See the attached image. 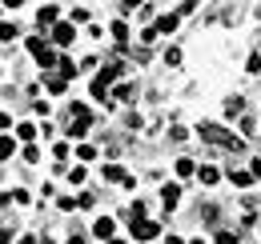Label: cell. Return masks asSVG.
I'll use <instances>...</instances> for the list:
<instances>
[{
	"mask_svg": "<svg viewBox=\"0 0 261 244\" xmlns=\"http://www.w3.org/2000/svg\"><path fill=\"white\" fill-rule=\"evenodd\" d=\"M197 180L205 184V188H213V184L221 180V172H217V168H213V164H201V168H197Z\"/></svg>",
	"mask_w": 261,
	"mask_h": 244,
	"instance_id": "4fadbf2b",
	"label": "cell"
},
{
	"mask_svg": "<svg viewBox=\"0 0 261 244\" xmlns=\"http://www.w3.org/2000/svg\"><path fill=\"white\" fill-rule=\"evenodd\" d=\"M53 156H57V160H65V156H68V144H65V140H61V144H53Z\"/></svg>",
	"mask_w": 261,
	"mask_h": 244,
	"instance_id": "f1b7e54d",
	"label": "cell"
},
{
	"mask_svg": "<svg viewBox=\"0 0 261 244\" xmlns=\"http://www.w3.org/2000/svg\"><path fill=\"white\" fill-rule=\"evenodd\" d=\"M57 16H61V8H57V4H44V8L36 12V28H40V32L53 28V24H57Z\"/></svg>",
	"mask_w": 261,
	"mask_h": 244,
	"instance_id": "52a82bcc",
	"label": "cell"
},
{
	"mask_svg": "<svg viewBox=\"0 0 261 244\" xmlns=\"http://www.w3.org/2000/svg\"><path fill=\"white\" fill-rule=\"evenodd\" d=\"M16 36H20V28H16V24H8V20L0 24V40H4V44H8V40H16Z\"/></svg>",
	"mask_w": 261,
	"mask_h": 244,
	"instance_id": "603a6c76",
	"label": "cell"
},
{
	"mask_svg": "<svg viewBox=\"0 0 261 244\" xmlns=\"http://www.w3.org/2000/svg\"><path fill=\"white\" fill-rule=\"evenodd\" d=\"M193 172H197V164L189 156H181V160H177V176H193Z\"/></svg>",
	"mask_w": 261,
	"mask_h": 244,
	"instance_id": "7402d4cb",
	"label": "cell"
},
{
	"mask_svg": "<svg viewBox=\"0 0 261 244\" xmlns=\"http://www.w3.org/2000/svg\"><path fill=\"white\" fill-rule=\"evenodd\" d=\"M12 240V228H0V244H8Z\"/></svg>",
	"mask_w": 261,
	"mask_h": 244,
	"instance_id": "e575fe53",
	"label": "cell"
},
{
	"mask_svg": "<svg viewBox=\"0 0 261 244\" xmlns=\"http://www.w3.org/2000/svg\"><path fill=\"white\" fill-rule=\"evenodd\" d=\"M76 72H81V68H76V64H72V60H65V56H61V76H65V80H72Z\"/></svg>",
	"mask_w": 261,
	"mask_h": 244,
	"instance_id": "d4e9b609",
	"label": "cell"
},
{
	"mask_svg": "<svg viewBox=\"0 0 261 244\" xmlns=\"http://www.w3.org/2000/svg\"><path fill=\"white\" fill-rule=\"evenodd\" d=\"M8 128H12V116H8V112H0V132H8Z\"/></svg>",
	"mask_w": 261,
	"mask_h": 244,
	"instance_id": "4dcf8cb0",
	"label": "cell"
},
{
	"mask_svg": "<svg viewBox=\"0 0 261 244\" xmlns=\"http://www.w3.org/2000/svg\"><path fill=\"white\" fill-rule=\"evenodd\" d=\"M68 184H85V168H81V164L68 168Z\"/></svg>",
	"mask_w": 261,
	"mask_h": 244,
	"instance_id": "484cf974",
	"label": "cell"
},
{
	"mask_svg": "<svg viewBox=\"0 0 261 244\" xmlns=\"http://www.w3.org/2000/svg\"><path fill=\"white\" fill-rule=\"evenodd\" d=\"M237 128H241V136H257V120H249V116H237Z\"/></svg>",
	"mask_w": 261,
	"mask_h": 244,
	"instance_id": "d6986e66",
	"label": "cell"
},
{
	"mask_svg": "<svg viewBox=\"0 0 261 244\" xmlns=\"http://www.w3.org/2000/svg\"><path fill=\"white\" fill-rule=\"evenodd\" d=\"M113 232H117V220H109V216H100L97 224H93V236L97 240H113Z\"/></svg>",
	"mask_w": 261,
	"mask_h": 244,
	"instance_id": "8fae6325",
	"label": "cell"
},
{
	"mask_svg": "<svg viewBox=\"0 0 261 244\" xmlns=\"http://www.w3.org/2000/svg\"><path fill=\"white\" fill-rule=\"evenodd\" d=\"M161 204L165 208H177V204H181V184H173V180L165 184L161 188Z\"/></svg>",
	"mask_w": 261,
	"mask_h": 244,
	"instance_id": "30bf717a",
	"label": "cell"
},
{
	"mask_svg": "<svg viewBox=\"0 0 261 244\" xmlns=\"http://www.w3.org/2000/svg\"><path fill=\"white\" fill-rule=\"evenodd\" d=\"M165 244H189V240H181V236H169V240H165Z\"/></svg>",
	"mask_w": 261,
	"mask_h": 244,
	"instance_id": "d590c367",
	"label": "cell"
},
{
	"mask_svg": "<svg viewBox=\"0 0 261 244\" xmlns=\"http://www.w3.org/2000/svg\"><path fill=\"white\" fill-rule=\"evenodd\" d=\"M76 160H81V164L97 160V148H93V144H76Z\"/></svg>",
	"mask_w": 261,
	"mask_h": 244,
	"instance_id": "ffe728a7",
	"label": "cell"
},
{
	"mask_svg": "<svg viewBox=\"0 0 261 244\" xmlns=\"http://www.w3.org/2000/svg\"><path fill=\"white\" fill-rule=\"evenodd\" d=\"M153 40H157V28H153V24H149V28H141V44H153Z\"/></svg>",
	"mask_w": 261,
	"mask_h": 244,
	"instance_id": "83f0119b",
	"label": "cell"
},
{
	"mask_svg": "<svg viewBox=\"0 0 261 244\" xmlns=\"http://www.w3.org/2000/svg\"><path fill=\"white\" fill-rule=\"evenodd\" d=\"M16 136H20L24 144H33L36 136H40V124H29V120H24V124H16Z\"/></svg>",
	"mask_w": 261,
	"mask_h": 244,
	"instance_id": "5bb4252c",
	"label": "cell"
},
{
	"mask_svg": "<svg viewBox=\"0 0 261 244\" xmlns=\"http://www.w3.org/2000/svg\"><path fill=\"white\" fill-rule=\"evenodd\" d=\"M213 244H237V232H233V228H221V232L213 236Z\"/></svg>",
	"mask_w": 261,
	"mask_h": 244,
	"instance_id": "cb8c5ba5",
	"label": "cell"
},
{
	"mask_svg": "<svg viewBox=\"0 0 261 244\" xmlns=\"http://www.w3.org/2000/svg\"><path fill=\"white\" fill-rule=\"evenodd\" d=\"M109 32H113V44L125 52V48H129V36H133L129 24H125V20H113V24H109Z\"/></svg>",
	"mask_w": 261,
	"mask_h": 244,
	"instance_id": "8992f818",
	"label": "cell"
},
{
	"mask_svg": "<svg viewBox=\"0 0 261 244\" xmlns=\"http://www.w3.org/2000/svg\"><path fill=\"white\" fill-rule=\"evenodd\" d=\"M229 180L237 184V188H249V184H253V172H241V168H229Z\"/></svg>",
	"mask_w": 261,
	"mask_h": 244,
	"instance_id": "e0dca14e",
	"label": "cell"
},
{
	"mask_svg": "<svg viewBox=\"0 0 261 244\" xmlns=\"http://www.w3.org/2000/svg\"><path fill=\"white\" fill-rule=\"evenodd\" d=\"M245 68H249V72H261V52H249V60H245Z\"/></svg>",
	"mask_w": 261,
	"mask_h": 244,
	"instance_id": "4316f807",
	"label": "cell"
},
{
	"mask_svg": "<svg viewBox=\"0 0 261 244\" xmlns=\"http://www.w3.org/2000/svg\"><path fill=\"white\" fill-rule=\"evenodd\" d=\"M197 136H201L205 144H213V148H225V152H241V148H245V136H233L225 124H213V120L197 124Z\"/></svg>",
	"mask_w": 261,
	"mask_h": 244,
	"instance_id": "6da1fadb",
	"label": "cell"
},
{
	"mask_svg": "<svg viewBox=\"0 0 261 244\" xmlns=\"http://www.w3.org/2000/svg\"><path fill=\"white\" fill-rule=\"evenodd\" d=\"M189 244H205V240H189Z\"/></svg>",
	"mask_w": 261,
	"mask_h": 244,
	"instance_id": "ab89813d",
	"label": "cell"
},
{
	"mask_svg": "<svg viewBox=\"0 0 261 244\" xmlns=\"http://www.w3.org/2000/svg\"><path fill=\"white\" fill-rule=\"evenodd\" d=\"M133 8H141V0H121V12H133Z\"/></svg>",
	"mask_w": 261,
	"mask_h": 244,
	"instance_id": "1f68e13d",
	"label": "cell"
},
{
	"mask_svg": "<svg viewBox=\"0 0 261 244\" xmlns=\"http://www.w3.org/2000/svg\"><path fill=\"white\" fill-rule=\"evenodd\" d=\"M113 100H125V104L137 100V84H133V80H117V84H113Z\"/></svg>",
	"mask_w": 261,
	"mask_h": 244,
	"instance_id": "9c48e42d",
	"label": "cell"
},
{
	"mask_svg": "<svg viewBox=\"0 0 261 244\" xmlns=\"http://www.w3.org/2000/svg\"><path fill=\"white\" fill-rule=\"evenodd\" d=\"M65 244H85V232H72V236H68Z\"/></svg>",
	"mask_w": 261,
	"mask_h": 244,
	"instance_id": "836d02e7",
	"label": "cell"
},
{
	"mask_svg": "<svg viewBox=\"0 0 261 244\" xmlns=\"http://www.w3.org/2000/svg\"><path fill=\"white\" fill-rule=\"evenodd\" d=\"M100 176H105V180H113V184H125V180H129V172H125L121 164H105V168H100Z\"/></svg>",
	"mask_w": 261,
	"mask_h": 244,
	"instance_id": "7c38bea8",
	"label": "cell"
},
{
	"mask_svg": "<svg viewBox=\"0 0 261 244\" xmlns=\"http://www.w3.org/2000/svg\"><path fill=\"white\" fill-rule=\"evenodd\" d=\"M8 156H16V140L12 136H0V160H8Z\"/></svg>",
	"mask_w": 261,
	"mask_h": 244,
	"instance_id": "ac0fdd59",
	"label": "cell"
},
{
	"mask_svg": "<svg viewBox=\"0 0 261 244\" xmlns=\"http://www.w3.org/2000/svg\"><path fill=\"white\" fill-rule=\"evenodd\" d=\"M161 60L169 64V68H177V64H181V48H177V44H173V48H165V52H161Z\"/></svg>",
	"mask_w": 261,
	"mask_h": 244,
	"instance_id": "44dd1931",
	"label": "cell"
},
{
	"mask_svg": "<svg viewBox=\"0 0 261 244\" xmlns=\"http://www.w3.org/2000/svg\"><path fill=\"white\" fill-rule=\"evenodd\" d=\"M72 36H76L72 24H65V20H57V24H53V44H57V48H68V44H72Z\"/></svg>",
	"mask_w": 261,
	"mask_h": 244,
	"instance_id": "5b68a950",
	"label": "cell"
},
{
	"mask_svg": "<svg viewBox=\"0 0 261 244\" xmlns=\"http://www.w3.org/2000/svg\"><path fill=\"white\" fill-rule=\"evenodd\" d=\"M129 232H133V240L153 244L157 236H161V224H157V220H133V224H129Z\"/></svg>",
	"mask_w": 261,
	"mask_h": 244,
	"instance_id": "277c9868",
	"label": "cell"
},
{
	"mask_svg": "<svg viewBox=\"0 0 261 244\" xmlns=\"http://www.w3.org/2000/svg\"><path fill=\"white\" fill-rule=\"evenodd\" d=\"M29 52H33V60L40 64V68H57V64H61V56H57V44H48V40H44V32L29 36Z\"/></svg>",
	"mask_w": 261,
	"mask_h": 244,
	"instance_id": "3957f363",
	"label": "cell"
},
{
	"mask_svg": "<svg viewBox=\"0 0 261 244\" xmlns=\"http://www.w3.org/2000/svg\"><path fill=\"white\" fill-rule=\"evenodd\" d=\"M105 244H125V240H117V236H113V240H105Z\"/></svg>",
	"mask_w": 261,
	"mask_h": 244,
	"instance_id": "f35d334b",
	"label": "cell"
},
{
	"mask_svg": "<svg viewBox=\"0 0 261 244\" xmlns=\"http://www.w3.org/2000/svg\"><path fill=\"white\" fill-rule=\"evenodd\" d=\"M4 4H8V8H20V4H24V0H4Z\"/></svg>",
	"mask_w": 261,
	"mask_h": 244,
	"instance_id": "74e56055",
	"label": "cell"
},
{
	"mask_svg": "<svg viewBox=\"0 0 261 244\" xmlns=\"http://www.w3.org/2000/svg\"><path fill=\"white\" fill-rule=\"evenodd\" d=\"M24 160H29V164H36V160H40V148H33V144H29V148H24Z\"/></svg>",
	"mask_w": 261,
	"mask_h": 244,
	"instance_id": "f546056e",
	"label": "cell"
},
{
	"mask_svg": "<svg viewBox=\"0 0 261 244\" xmlns=\"http://www.w3.org/2000/svg\"><path fill=\"white\" fill-rule=\"evenodd\" d=\"M44 88L53 92V96H65V88H68V80H65V76H61V72H57V76H48V80H44Z\"/></svg>",
	"mask_w": 261,
	"mask_h": 244,
	"instance_id": "2e32d148",
	"label": "cell"
},
{
	"mask_svg": "<svg viewBox=\"0 0 261 244\" xmlns=\"http://www.w3.org/2000/svg\"><path fill=\"white\" fill-rule=\"evenodd\" d=\"M16 244H36V236H20V240H16Z\"/></svg>",
	"mask_w": 261,
	"mask_h": 244,
	"instance_id": "8d00e7d4",
	"label": "cell"
},
{
	"mask_svg": "<svg viewBox=\"0 0 261 244\" xmlns=\"http://www.w3.org/2000/svg\"><path fill=\"white\" fill-rule=\"evenodd\" d=\"M177 24H181V16H177V12H169V16H157V20H153L157 36H169V32H177Z\"/></svg>",
	"mask_w": 261,
	"mask_h": 244,
	"instance_id": "ba28073f",
	"label": "cell"
},
{
	"mask_svg": "<svg viewBox=\"0 0 261 244\" xmlns=\"http://www.w3.org/2000/svg\"><path fill=\"white\" fill-rule=\"evenodd\" d=\"M249 172H253V176H261V156H253V160H249Z\"/></svg>",
	"mask_w": 261,
	"mask_h": 244,
	"instance_id": "d6a6232c",
	"label": "cell"
},
{
	"mask_svg": "<svg viewBox=\"0 0 261 244\" xmlns=\"http://www.w3.org/2000/svg\"><path fill=\"white\" fill-rule=\"evenodd\" d=\"M241 112H245V96H229L225 100V116L233 120V116H241Z\"/></svg>",
	"mask_w": 261,
	"mask_h": 244,
	"instance_id": "9a60e30c",
	"label": "cell"
},
{
	"mask_svg": "<svg viewBox=\"0 0 261 244\" xmlns=\"http://www.w3.org/2000/svg\"><path fill=\"white\" fill-rule=\"evenodd\" d=\"M89 128H93V112H89V104H81V100H76V104H72V108H68V140H85V136H89Z\"/></svg>",
	"mask_w": 261,
	"mask_h": 244,
	"instance_id": "7a4b0ae2",
	"label": "cell"
}]
</instances>
